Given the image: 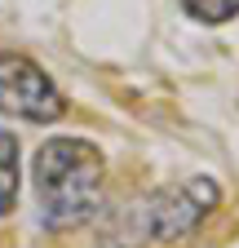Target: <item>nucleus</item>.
Wrapping results in <instances>:
<instances>
[{"instance_id":"1","label":"nucleus","mask_w":239,"mask_h":248,"mask_svg":"<svg viewBox=\"0 0 239 248\" xmlns=\"http://www.w3.org/2000/svg\"><path fill=\"white\" fill-rule=\"evenodd\" d=\"M45 231H80L106 204V160L84 138H49L31 164Z\"/></svg>"},{"instance_id":"2","label":"nucleus","mask_w":239,"mask_h":248,"mask_svg":"<svg viewBox=\"0 0 239 248\" xmlns=\"http://www.w3.org/2000/svg\"><path fill=\"white\" fill-rule=\"evenodd\" d=\"M222 204V186L213 177H186L137 195L133 204L111 213V226L102 231L98 248H146V244H182L195 226Z\"/></svg>"},{"instance_id":"3","label":"nucleus","mask_w":239,"mask_h":248,"mask_svg":"<svg viewBox=\"0 0 239 248\" xmlns=\"http://www.w3.org/2000/svg\"><path fill=\"white\" fill-rule=\"evenodd\" d=\"M0 111L27 124H53L67 115V98L31 58L0 53Z\"/></svg>"},{"instance_id":"4","label":"nucleus","mask_w":239,"mask_h":248,"mask_svg":"<svg viewBox=\"0 0 239 248\" xmlns=\"http://www.w3.org/2000/svg\"><path fill=\"white\" fill-rule=\"evenodd\" d=\"M18 208V138L0 129V217Z\"/></svg>"},{"instance_id":"5","label":"nucleus","mask_w":239,"mask_h":248,"mask_svg":"<svg viewBox=\"0 0 239 248\" xmlns=\"http://www.w3.org/2000/svg\"><path fill=\"white\" fill-rule=\"evenodd\" d=\"M186 14L199 22H226L239 14V0H186Z\"/></svg>"}]
</instances>
